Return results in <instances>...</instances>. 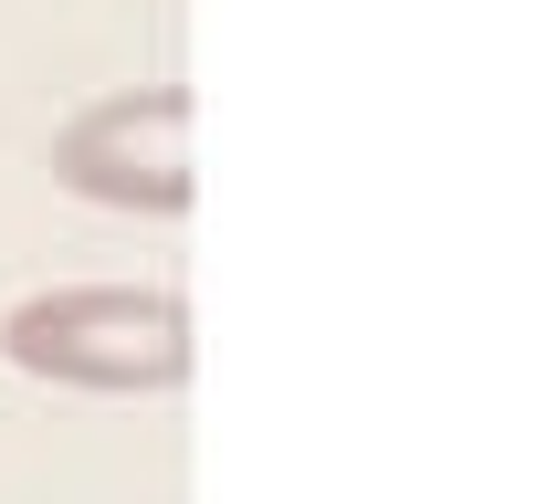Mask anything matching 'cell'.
I'll use <instances>...</instances> for the list:
<instances>
[{
  "label": "cell",
  "mask_w": 557,
  "mask_h": 504,
  "mask_svg": "<svg viewBox=\"0 0 557 504\" xmlns=\"http://www.w3.org/2000/svg\"><path fill=\"white\" fill-rule=\"evenodd\" d=\"M0 357L42 389L158 400L189 378V305L169 284H42L0 315Z\"/></svg>",
  "instance_id": "1"
},
{
  "label": "cell",
  "mask_w": 557,
  "mask_h": 504,
  "mask_svg": "<svg viewBox=\"0 0 557 504\" xmlns=\"http://www.w3.org/2000/svg\"><path fill=\"white\" fill-rule=\"evenodd\" d=\"M53 179L95 211H137V220H180L200 168H189V85H126L95 94L53 126Z\"/></svg>",
  "instance_id": "2"
}]
</instances>
